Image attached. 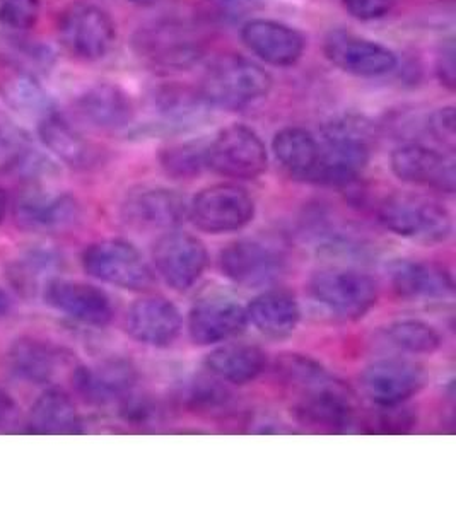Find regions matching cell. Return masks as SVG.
<instances>
[{"instance_id":"1","label":"cell","mask_w":456,"mask_h":512,"mask_svg":"<svg viewBox=\"0 0 456 512\" xmlns=\"http://www.w3.org/2000/svg\"><path fill=\"white\" fill-rule=\"evenodd\" d=\"M371 147L373 132L361 118H337L327 123L318 139V161L311 183L349 187L368 166Z\"/></svg>"},{"instance_id":"2","label":"cell","mask_w":456,"mask_h":512,"mask_svg":"<svg viewBox=\"0 0 456 512\" xmlns=\"http://www.w3.org/2000/svg\"><path fill=\"white\" fill-rule=\"evenodd\" d=\"M270 89L267 70L240 55H226L205 70L199 94L209 108L240 111L265 98Z\"/></svg>"},{"instance_id":"3","label":"cell","mask_w":456,"mask_h":512,"mask_svg":"<svg viewBox=\"0 0 456 512\" xmlns=\"http://www.w3.org/2000/svg\"><path fill=\"white\" fill-rule=\"evenodd\" d=\"M378 219L400 238L427 246L445 243L453 231L451 214L445 205L421 193L388 195L378 207Z\"/></svg>"},{"instance_id":"4","label":"cell","mask_w":456,"mask_h":512,"mask_svg":"<svg viewBox=\"0 0 456 512\" xmlns=\"http://www.w3.org/2000/svg\"><path fill=\"white\" fill-rule=\"evenodd\" d=\"M310 294L328 313L342 320H359L378 299L375 279L354 268L330 267L310 280Z\"/></svg>"},{"instance_id":"5","label":"cell","mask_w":456,"mask_h":512,"mask_svg":"<svg viewBox=\"0 0 456 512\" xmlns=\"http://www.w3.org/2000/svg\"><path fill=\"white\" fill-rule=\"evenodd\" d=\"M86 274L125 291L144 292L154 286V272L134 245L123 239H103L82 253Z\"/></svg>"},{"instance_id":"6","label":"cell","mask_w":456,"mask_h":512,"mask_svg":"<svg viewBox=\"0 0 456 512\" xmlns=\"http://www.w3.org/2000/svg\"><path fill=\"white\" fill-rule=\"evenodd\" d=\"M135 52L149 64L166 69H185L205 50V36L187 21H161L141 28L134 38Z\"/></svg>"},{"instance_id":"7","label":"cell","mask_w":456,"mask_h":512,"mask_svg":"<svg viewBox=\"0 0 456 512\" xmlns=\"http://www.w3.org/2000/svg\"><path fill=\"white\" fill-rule=\"evenodd\" d=\"M219 267L231 282L246 289L270 286L286 270V253L272 239H238L221 251Z\"/></svg>"},{"instance_id":"8","label":"cell","mask_w":456,"mask_h":512,"mask_svg":"<svg viewBox=\"0 0 456 512\" xmlns=\"http://www.w3.org/2000/svg\"><path fill=\"white\" fill-rule=\"evenodd\" d=\"M117 28L110 14L89 2H74L59 19V40L77 59L100 60L110 52Z\"/></svg>"},{"instance_id":"9","label":"cell","mask_w":456,"mask_h":512,"mask_svg":"<svg viewBox=\"0 0 456 512\" xmlns=\"http://www.w3.org/2000/svg\"><path fill=\"white\" fill-rule=\"evenodd\" d=\"M267 149L257 132L245 125L221 130L207 147V166L233 180H255L267 169Z\"/></svg>"},{"instance_id":"10","label":"cell","mask_w":456,"mask_h":512,"mask_svg":"<svg viewBox=\"0 0 456 512\" xmlns=\"http://www.w3.org/2000/svg\"><path fill=\"white\" fill-rule=\"evenodd\" d=\"M253 216L255 202L250 193L229 183L204 188L188 205V219L205 233L240 231L252 222Z\"/></svg>"},{"instance_id":"11","label":"cell","mask_w":456,"mask_h":512,"mask_svg":"<svg viewBox=\"0 0 456 512\" xmlns=\"http://www.w3.org/2000/svg\"><path fill=\"white\" fill-rule=\"evenodd\" d=\"M152 260L171 289L188 291L204 274L209 255L197 236L173 229L156 241Z\"/></svg>"},{"instance_id":"12","label":"cell","mask_w":456,"mask_h":512,"mask_svg":"<svg viewBox=\"0 0 456 512\" xmlns=\"http://www.w3.org/2000/svg\"><path fill=\"white\" fill-rule=\"evenodd\" d=\"M323 52L335 67L357 77L385 76L398 64L390 48L344 30L328 33Z\"/></svg>"},{"instance_id":"13","label":"cell","mask_w":456,"mask_h":512,"mask_svg":"<svg viewBox=\"0 0 456 512\" xmlns=\"http://www.w3.org/2000/svg\"><path fill=\"white\" fill-rule=\"evenodd\" d=\"M293 412L298 422L320 431L347 432L356 422L351 391L337 379L299 393Z\"/></svg>"},{"instance_id":"14","label":"cell","mask_w":456,"mask_h":512,"mask_svg":"<svg viewBox=\"0 0 456 512\" xmlns=\"http://www.w3.org/2000/svg\"><path fill=\"white\" fill-rule=\"evenodd\" d=\"M393 173L410 185L436 192L455 193L456 168L453 154L422 144H404L392 154Z\"/></svg>"},{"instance_id":"15","label":"cell","mask_w":456,"mask_h":512,"mask_svg":"<svg viewBox=\"0 0 456 512\" xmlns=\"http://www.w3.org/2000/svg\"><path fill=\"white\" fill-rule=\"evenodd\" d=\"M187 200L170 188H141L123 200V221L137 229L173 231L188 219Z\"/></svg>"},{"instance_id":"16","label":"cell","mask_w":456,"mask_h":512,"mask_svg":"<svg viewBox=\"0 0 456 512\" xmlns=\"http://www.w3.org/2000/svg\"><path fill=\"white\" fill-rule=\"evenodd\" d=\"M43 299L50 308L84 325L106 326L113 320L110 297L91 284L53 277L43 289Z\"/></svg>"},{"instance_id":"17","label":"cell","mask_w":456,"mask_h":512,"mask_svg":"<svg viewBox=\"0 0 456 512\" xmlns=\"http://www.w3.org/2000/svg\"><path fill=\"white\" fill-rule=\"evenodd\" d=\"M137 383V371L122 359L100 362L96 366H77L72 373V384L77 395L91 405L120 403L132 393Z\"/></svg>"},{"instance_id":"18","label":"cell","mask_w":456,"mask_h":512,"mask_svg":"<svg viewBox=\"0 0 456 512\" xmlns=\"http://www.w3.org/2000/svg\"><path fill=\"white\" fill-rule=\"evenodd\" d=\"M125 330L139 344L170 347L182 332V315L164 297H142L127 311Z\"/></svg>"},{"instance_id":"19","label":"cell","mask_w":456,"mask_h":512,"mask_svg":"<svg viewBox=\"0 0 456 512\" xmlns=\"http://www.w3.org/2000/svg\"><path fill=\"white\" fill-rule=\"evenodd\" d=\"M246 325V309L228 297L202 299L188 316V332L197 345L228 342L245 332Z\"/></svg>"},{"instance_id":"20","label":"cell","mask_w":456,"mask_h":512,"mask_svg":"<svg viewBox=\"0 0 456 512\" xmlns=\"http://www.w3.org/2000/svg\"><path fill=\"white\" fill-rule=\"evenodd\" d=\"M424 384L421 369L402 359L378 361L364 371L361 386L371 402L378 407H392L416 395Z\"/></svg>"},{"instance_id":"21","label":"cell","mask_w":456,"mask_h":512,"mask_svg":"<svg viewBox=\"0 0 456 512\" xmlns=\"http://www.w3.org/2000/svg\"><path fill=\"white\" fill-rule=\"evenodd\" d=\"M241 40L258 59L275 67H291L303 57L306 41L298 30L270 19H252L241 28Z\"/></svg>"},{"instance_id":"22","label":"cell","mask_w":456,"mask_h":512,"mask_svg":"<svg viewBox=\"0 0 456 512\" xmlns=\"http://www.w3.org/2000/svg\"><path fill=\"white\" fill-rule=\"evenodd\" d=\"M81 209L69 193H50L30 188L19 197L16 217L24 229L36 233H55L71 227L79 219Z\"/></svg>"},{"instance_id":"23","label":"cell","mask_w":456,"mask_h":512,"mask_svg":"<svg viewBox=\"0 0 456 512\" xmlns=\"http://www.w3.org/2000/svg\"><path fill=\"white\" fill-rule=\"evenodd\" d=\"M393 291L410 301H441L455 294V279L448 268L421 260H400L390 270Z\"/></svg>"},{"instance_id":"24","label":"cell","mask_w":456,"mask_h":512,"mask_svg":"<svg viewBox=\"0 0 456 512\" xmlns=\"http://www.w3.org/2000/svg\"><path fill=\"white\" fill-rule=\"evenodd\" d=\"M67 362L69 355L65 350L38 338H19L7 352V364L12 373L33 384L53 383Z\"/></svg>"},{"instance_id":"25","label":"cell","mask_w":456,"mask_h":512,"mask_svg":"<svg viewBox=\"0 0 456 512\" xmlns=\"http://www.w3.org/2000/svg\"><path fill=\"white\" fill-rule=\"evenodd\" d=\"M38 135L43 146L71 168H93L100 159L98 149L88 139H84V135L72 127L57 110L41 118L38 122Z\"/></svg>"},{"instance_id":"26","label":"cell","mask_w":456,"mask_h":512,"mask_svg":"<svg viewBox=\"0 0 456 512\" xmlns=\"http://www.w3.org/2000/svg\"><path fill=\"white\" fill-rule=\"evenodd\" d=\"M77 111L84 120L103 130L127 127L134 118V106L127 93L110 82H101L77 99Z\"/></svg>"},{"instance_id":"27","label":"cell","mask_w":456,"mask_h":512,"mask_svg":"<svg viewBox=\"0 0 456 512\" xmlns=\"http://www.w3.org/2000/svg\"><path fill=\"white\" fill-rule=\"evenodd\" d=\"M246 309V320L264 337L281 340L298 328L301 309L294 296L284 291H269L255 297Z\"/></svg>"},{"instance_id":"28","label":"cell","mask_w":456,"mask_h":512,"mask_svg":"<svg viewBox=\"0 0 456 512\" xmlns=\"http://www.w3.org/2000/svg\"><path fill=\"white\" fill-rule=\"evenodd\" d=\"M26 432L41 436L81 434L82 419L71 396L50 388L36 400L26 422Z\"/></svg>"},{"instance_id":"29","label":"cell","mask_w":456,"mask_h":512,"mask_svg":"<svg viewBox=\"0 0 456 512\" xmlns=\"http://www.w3.org/2000/svg\"><path fill=\"white\" fill-rule=\"evenodd\" d=\"M264 350L250 344H224L205 357L207 371L224 383H252L264 373Z\"/></svg>"},{"instance_id":"30","label":"cell","mask_w":456,"mask_h":512,"mask_svg":"<svg viewBox=\"0 0 456 512\" xmlns=\"http://www.w3.org/2000/svg\"><path fill=\"white\" fill-rule=\"evenodd\" d=\"M272 151L282 169L294 180L310 181L318 161V139L304 128L289 127L277 132Z\"/></svg>"},{"instance_id":"31","label":"cell","mask_w":456,"mask_h":512,"mask_svg":"<svg viewBox=\"0 0 456 512\" xmlns=\"http://www.w3.org/2000/svg\"><path fill=\"white\" fill-rule=\"evenodd\" d=\"M0 96L11 110L28 118L47 117L55 111V103L45 88L36 79L35 74L26 70H14L0 82Z\"/></svg>"},{"instance_id":"32","label":"cell","mask_w":456,"mask_h":512,"mask_svg":"<svg viewBox=\"0 0 456 512\" xmlns=\"http://www.w3.org/2000/svg\"><path fill=\"white\" fill-rule=\"evenodd\" d=\"M60 258L57 253L45 248L26 251L18 262L12 263L9 280L23 296H35L43 291L59 270Z\"/></svg>"},{"instance_id":"33","label":"cell","mask_w":456,"mask_h":512,"mask_svg":"<svg viewBox=\"0 0 456 512\" xmlns=\"http://www.w3.org/2000/svg\"><path fill=\"white\" fill-rule=\"evenodd\" d=\"M38 159L41 156L31 144L28 134L4 111H0V169L28 175L38 164Z\"/></svg>"},{"instance_id":"34","label":"cell","mask_w":456,"mask_h":512,"mask_svg":"<svg viewBox=\"0 0 456 512\" xmlns=\"http://www.w3.org/2000/svg\"><path fill=\"white\" fill-rule=\"evenodd\" d=\"M275 378L296 393L315 390L318 386L330 383L332 376L320 362L308 355L284 354L275 361Z\"/></svg>"},{"instance_id":"35","label":"cell","mask_w":456,"mask_h":512,"mask_svg":"<svg viewBox=\"0 0 456 512\" xmlns=\"http://www.w3.org/2000/svg\"><path fill=\"white\" fill-rule=\"evenodd\" d=\"M207 147L205 140H188L170 146L161 152V166L164 173L175 180H192L199 176L207 166Z\"/></svg>"},{"instance_id":"36","label":"cell","mask_w":456,"mask_h":512,"mask_svg":"<svg viewBox=\"0 0 456 512\" xmlns=\"http://www.w3.org/2000/svg\"><path fill=\"white\" fill-rule=\"evenodd\" d=\"M386 338L409 354H433L441 347V337L433 326L421 320H400L386 326Z\"/></svg>"},{"instance_id":"37","label":"cell","mask_w":456,"mask_h":512,"mask_svg":"<svg viewBox=\"0 0 456 512\" xmlns=\"http://www.w3.org/2000/svg\"><path fill=\"white\" fill-rule=\"evenodd\" d=\"M154 105L158 106L161 115L173 122H188L192 118H199L205 105L199 91H190L187 88H164L154 96Z\"/></svg>"},{"instance_id":"38","label":"cell","mask_w":456,"mask_h":512,"mask_svg":"<svg viewBox=\"0 0 456 512\" xmlns=\"http://www.w3.org/2000/svg\"><path fill=\"white\" fill-rule=\"evenodd\" d=\"M417 424V415L410 407H405V403L392 405V407H380L375 415H369L361 420L359 425L363 429L361 432L368 434H405L412 431V427Z\"/></svg>"},{"instance_id":"39","label":"cell","mask_w":456,"mask_h":512,"mask_svg":"<svg viewBox=\"0 0 456 512\" xmlns=\"http://www.w3.org/2000/svg\"><path fill=\"white\" fill-rule=\"evenodd\" d=\"M185 403L193 410H217L226 407L231 400V393L228 388L221 384V379L197 378L188 384L185 390Z\"/></svg>"},{"instance_id":"40","label":"cell","mask_w":456,"mask_h":512,"mask_svg":"<svg viewBox=\"0 0 456 512\" xmlns=\"http://www.w3.org/2000/svg\"><path fill=\"white\" fill-rule=\"evenodd\" d=\"M41 0H0V24L12 31H28L40 18Z\"/></svg>"},{"instance_id":"41","label":"cell","mask_w":456,"mask_h":512,"mask_svg":"<svg viewBox=\"0 0 456 512\" xmlns=\"http://www.w3.org/2000/svg\"><path fill=\"white\" fill-rule=\"evenodd\" d=\"M257 6V0H202L205 18L212 23L233 24L246 18Z\"/></svg>"},{"instance_id":"42","label":"cell","mask_w":456,"mask_h":512,"mask_svg":"<svg viewBox=\"0 0 456 512\" xmlns=\"http://www.w3.org/2000/svg\"><path fill=\"white\" fill-rule=\"evenodd\" d=\"M158 415V407L147 396L134 395V391L120 402V417L129 424L149 425Z\"/></svg>"},{"instance_id":"43","label":"cell","mask_w":456,"mask_h":512,"mask_svg":"<svg viewBox=\"0 0 456 512\" xmlns=\"http://www.w3.org/2000/svg\"><path fill=\"white\" fill-rule=\"evenodd\" d=\"M456 118L455 108L446 106L434 111L433 115L427 120V130L433 135L434 140H438L441 146L448 147L450 152L455 151L456 144Z\"/></svg>"},{"instance_id":"44","label":"cell","mask_w":456,"mask_h":512,"mask_svg":"<svg viewBox=\"0 0 456 512\" xmlns=\"http://www.w3.org/2000/svg\"><path fill=\"white\" fill-rule=\"evenodd\" d=\"M345 11L359 21H375L392 12L397 0H342Z\"/></svg>"},{"instance_id":"45","label":"cell","mask_w":456,"mask_h":512,"mask_svg":"<svg viewBox=\"0 0 456 512\" xmlns=\"http://www.w3.org/2000/svg\"><path fill=\"white\" fill-rule=\"evenodd\" d=\"M456 48L455 41L448 40L439 48L436 59V74L445 88L455 91L456 88Z\"/></svg>"},{"instance_id":"46","label":"cell","mask_w":456,"mask_h":512,"mask_svg":"<svg viewBox=\"0 0 456 512\" xmlns=\"http://www.w3.org/2000/svg\"><path fill=\"white\" fill-rule=\"evenodd\" d=\"M23 425V414L9 391L0 386V432H16Z\"/></svg>"},{"instance_id":"47","label":"cell","mask_w":456,"mask_h":512,"mask_svg":"<svg viewBox=\"0 0 456 512\" xmlns=\"http://www.w3.org/2000/svg\"><path fill=\"white\" fill-rule=\"evenodd\" d=\"M11 297L4 289H0V316H6L11 311Z\"/></svg>"},{"instance_id":"48","label":"cell","mask_w":456,"mask_h":512,"mask_svg":"<svg viewBox=\"0 0 456 512\" xmlns=\"http://www.w3.org/2000/svg\"><path fill=\"white\" fill-rule=\"evenodd\" d=\"M7 205H9V198L4 188H0V224L4 221V217L7 214Z\"/></svg>"},{"instance_id":"49","label":"cell","mask_w":456,"mask_h":512,"mask_svg":"<svg viewBox=\"0 0 456 512\" xmlns=\"http://www.w3.org/2000/svg\"><path fill=\"white\" fill-rule=\"evenodd\" d=\"M132 4H137V6H152V4H156L158 0H129Z\"/></svg>"}]
</instances>
